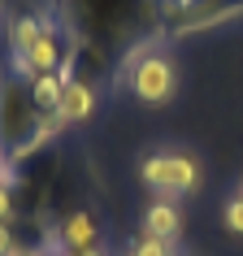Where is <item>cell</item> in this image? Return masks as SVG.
<instances>
[{
	"label": "cell",
	"mask_w": 243,
	"mask_h": 256,
	"mask_svg": "<svg viewBox=\"0 0 243 256\" xmlns=\"http://www.w3.org/2000/svg\"><path fill=\"white\" fill-rule=\"evenodd\" d=\"M52 9L66 22L74 44L100 48L118 66L135 48L161 40L156 35V0H52Z\"/></svg>",
	"instance_id": "1"
},
{
	"label": "cell",
	"mask_w": 243,
	"mask_h": 256,
	"mask_svg": "<svg viewBox=\"0 0 243 256\" xmlns=\"http://www.w3.org/2000/svg\"><path fill=\"white\" fill-rule=\"evenodd\" d=\"M66 126L56 122V113H44L30 96V78H22L14 66L0 70V148L9 152V161L22 165L40 148L56 144Z\"/></svg>",
	"instance_id": "2"
},
{
	"label": "cell",
	"mask_w": 243,
	"mask_h": 256,
	"mask_svg": "<svg viewBox=\"0 0 243 256\" xmlns=\"http://www.w3.org/2000/svg\"><path fill=\"white\" fill-rule=\"evenodd\" d=\"M118 82L135 96L139 104H170L178 96V66L170 44H144L118 66Z\"/></svg>",
	"instance_id": "3"
},
{
	"label": "cell",
	"mask_w": 243,
	"mask_h": 256,
	"mask_svg": "<svg viewBox=\"0 0 243 256\" xmlns=\"http://www.w3.org/2000/svg\"><path fill=\"white\" fill-rule=\"evenodd\" d=\"M243 18V0H156V35L174 44L182 35H200L213 26H230Z\"/></svg>",
	"instance_id": "4"
},
{
	"label": "cell",
	"mask_w": 243,
	"mask_h": 256,
	"mask_svg": "<svg viewBox=\"0 0 243 256\" xmlns=\"http://www.w3.org/2000/svg\"><path fill=\"white\" fill-rule=\"evenodd\" d=\"M139 178L152 191V200H182L200 187V161L178 148H156L139 161Z\"/></svg>",
	"instance_id": "5"
},
{
	"label": "cell",
	"mask_w": 243,
	"mask_h": 256,
	"mask_svg": "<svg viewBox=\"0 0 243 256\" xmlns=\"http://www.w3.org/2000/svg\"><path fill=\"white\" fill-rule=\"evenodd\" d=\"M70 48H74V40H70V30H66V22L56 18V9H52V18H48V26H44V35L35 44H30L26 52L18 56V61H9V66L22 74V78H40V74H61L66 70V61H70Z\"/></svg>",
	"instance_id": "6"
},
{
	"label": "cell",
	"mask_w": 243,
	"mask_h": 256,
	"mask_svg": "<svg viewBox=\"0 0 243 256\" xmlns=\"http://www.w3.org/2000/svg\"><path fill=\"white\" fill-rule=\"evenodd\" d=\"M52 248L56 252H82V248H100L104 243V222H100V208L96 204H74L52 222Z\"/></svg>",
	"instance_id": "7"
},
{
	"label": "cell",
	"mask_w": 243,
	"mask_h": 256,
	"mask_svg": "<svg viewBox=\"0 0 243 256\" xmlns=\"http://www.w3.org/2000/svg\"><path fill=\"white\" fill-rule=\"evenodd\" d=\"M100 82H87V78H74L66 74V87H61V104H56V122L61 126H82V122L96 113L100 104Z\"/></svg>",
	"instance_id": "8"
},
{
	"label": "cell",
	"mask_w": 243,
	"mask_h": 256,
	"mask_svg": "<svg viewBox=\"0 0 243 256\" xmlns=\"http://www.w3.org/2000/svg\"><path fill=\"white\" fill-rule=\"evenodd\" d=\"M48 18H52V9H40V14H14V18H9V26H4V35H9V61H18L30 44L40 40L44 26H48Z\"/></svg>",
	"instance_id": "9"
},
{
	"label": "cell",
	"mask_w": 243,
	"mask_h": 256,
	"mask_svg": "<svg viewBox=\"0 0 243 256\" xmlns=\"http://www.w3.org/2000/svg\"><path fill=\"white\" fill-rule=\"evenodd\" d=\"M139 230L161 234V239H182V213H178V204H174V200H152Z\"/></svg>",
	"instance_id": "10"
},
{
	"label": "cell",
	"mask_w": 243,
	"mask_h": 256,
	"mask_svg": "<svg viewBox=\"0 0 243 256\" xmlns=\"http://www.w3.org/2000/svg\"><path fill=\"white\" fill-rule=\"evenodd\" d=\"M178 252H182L178 239H161V234H148V230H139L126 243V256H178Z\"/></svg>",
	"instance_id": "11"
},
{
	"label": "cell",
	"mask_w": 243,
	"mask_h": 256,
	"mask_svg": "<svg viewBox=\"0 0 243 256\" xmlns=\"http://www.w3.org/2000/svg\"><path fill=\"white\" fill-rule=\"evenodd\" d=\"M61 87H66V70H61V74H40V78H30V96H35V104H40L44 113H56Z\"/></svg>",
	"instance_id": "12"
},
{
	"label": "cell",
	"mask_w": 243,
	"mask_h": 256,
	"mask_svg": "<svg viewBox=\"0 0 243 256\" xmlns=\"http://www.w3.org/2000/svg\"><path fill=\"white\" fill-rule=\"evenodd\" d=\"M222 222H226L230 234H239V239H243V196H230V200H226V208H222Z\"/></svg>",
	"instance_id": "13"
},
{
	"label": "cell",
	"mask_w": 243,
	"mask_h": 256,
	"mask_svg": "<svg viewBox=\"0 0 243 256\" xmlns=\"http://www.w3.org/2000/svg\"><path fill=\"white\" fill-rule=\"evenodd\" d=\"M0 222H18V196H14V178L0 182Z\"/></svg>",
	"instance_id": "14"
},
{
	"label": "cell",
	"mask_w": 243,
	"mask_h": 256,
	"mask_svg": "<svg viewBox=\"0 0 243 256\" xmlns=\"http://www.w3.org/2000/svg\"><path fill=\"white\" fill-rule=\"evenodd\" d=\"M44 248H48V243H40V239H22V234H18V243H14L4 256H40Z\"/></svg>",
	"instance_id": "15"
},
{
	"label": "cell",
	"mask_w": 243,
	"mask_h": 256,
	"mask_svg": "<svg viewBox=\"0 0 243 256\" xmlns=\"http://www.w3.org/2000/svg\"><path fill=\"white\" fill-rule=\"evenodd\" d=\"M14 243H18V226H14V222H0V256L9 252Z\"/></svg>",
	"instance_id": "16"
},
{
	"label": "cell",
	"mask_w": 243,
	"mask_h": 256,
	"mask_svg": "<svg viewBox=\"0 0 243 256\" xmlns=\"http://www.w3.org/2000/svg\"><path fill=\"white\" fill-rule=\"evenodd\" d=\"M14 178V161H9V152L0 148V182H9Z\"/></svg>",
	"instance_id": "17"
},
{
	"label": "cell",
	"mask_w": 243,
	"mask_h": 256,
	"mask_svg": "<svg viewBox=\"0 0 243 256\" xmlns=\"http://www.w3.org/2000/svg\"><path fill=\"white\" fill-rule=\"evenodd\" d=\"M61 256H108V248L100 243V248H82V252H61Z\"/></svg>",
	"instance_id": "18"
},
{
	"label": "cell",
	"mask_w": 243,
	"mask_h": 256,
	"mask_svg": "<svg viewBox=\"0 0 243 256\" xmlns=\"http://www.w3.org/2000/svg\"><path fill=\"white\" fill-rule=\"evenodd\" d=\"M40 256H61V252H56V248H52V243H48V248H44V252Z\"/></svg>",
	"instance_id": "19"
},
{
	"label": "cell",
	"mask_w": 243,
	"mask_h": 256,
	"mask_svg": "<svg viewBox=\"0 0 243 256\" xmlns=\"http://www.w3.org/2000/svg\"><path fill=\"white\" fill-rule=\"evenodd\" d=\"M0 26H4V0H0Z\"/></svg>",
	"instance_id": "20"
},
{
	"label": "cell",
	"mask_w": 243,
	"mask_h": 256,
	"mask_svg": "<svg viewBox=\"0 0 243 256\" xmlns=\"http://www.w3.org/2000/svg\"><path fill=\"white\" fill-rule=\"evenodd\" d=\"M234 196H243V182H239V191H234Z\"/></svg>",
	"instance_id": "21"
},
{
	"label": "cell",
	"mask_w": 243,
	"mask_h": 256,
	"mask_svg": "<svg viewBox=\"0 0 243 256\" xmlns=\"http://www.w3.org/2000/svg\"><path fill=\"white\" fill-rule=\"evenodd\" d=\"M178 256H191V252H178Z\"/></svg>",
	"instance_id": "22"
}]
</instances>
